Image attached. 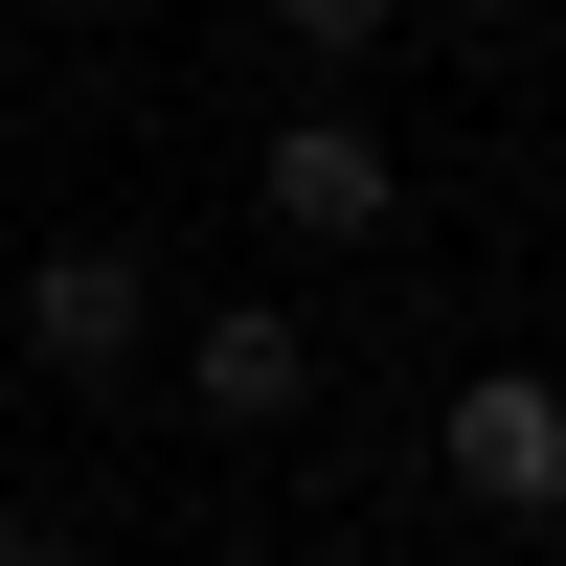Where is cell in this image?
<instances>
[{"label": "cell", "mask_w": 566, "mask_h": 566, "mask_svg": "<svg viewBox=\"0 0 566 566\" xmlns=\"http://www.w3.org/2000/svg\"><path fill=\"white\" fill-rule=\"evenodd\" d=\"M181 408H205V431H295V408H317V340L272 295H227L205 340H181Z\"/></svg>", "instance_id": "obj_4"}, {"label": "cell", "mask_w": 566, "mask_h": 566, "mask_svg": "<svg viewBox=\"0 0 566 566\" xmlns=\"http://www.w3.org/2000/svg\"><path fill=\"white\" fill-rule=\"evenodd\" d=\"M431 476L476 499V522H566V363H476L431 431Z\"/></svg>", "instance_id": "obj_2"}, {"label": "cell", "mask_w": 566, "mask_h": 566, "mask_svg": "<svg viewBox=\"0 0 566 566\" xmlns=\"http://www.w3.org/2000/svg\"><path fill=\"white\" fill-rule=\"evenodd\" d=\"M136 340H159V272H136V227L23 250V363H45V386H136Z\"/></svg>", "instance_id": "obj_1"}, {"label": "cell", "mask_w": 566, "mask_h": 566, "mask_svg": "<svg viewBox=\"0 0 566 566\" xmlns=\"http://www.w3.org/2000/svg\"><path fill=\"white\" fill-rule=\"evenodd\" d=\"M386 205H408V159L363 114H272V227H295V250H363Z\"/></svg>", "instance_id": "obj_3"}, {"label": "cell", "mask_w": 566, "mask_h": 566, "mask_svg": "<svg viewBox=\"0 0 566 566\" xmlns=\"http://www.w3.org/2000/svg\"><path fill=\"white\" fill-rule=\"evenodd\" d=\"M386 23H408V0H272V45H295V69H363Z\"/></svg>", "instance_id": "obj_5"}]
</instances>
